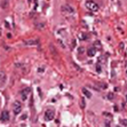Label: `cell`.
<instances>
[{
    "label": "cell",
    "mask_w": 127,
    "mask_h": 127,
    "mask_svg": "<svg viewBox=\"0 0 127 127\" xmlns=\"http://www.w3.org/2000/svg\"><path fill=\"white\" fill-rule=\"evenodd\" d=\"M86 7H87V9L90 10V12H97L99 10V5L94 2V1H92V0H88V1H86Z\"/></svg>",
    "instance_id": "6da1fadb"
},
{
    "label": "cell",
    "mask_w": 127,
    "mask_h": 127,
    "mask_svg": "<svg viewBox=\"0 0 127 127\" xmlns=\"http://www.w3.org/2000/svg\"><path fill=\"white\" fill-rule=\"evenodd\" d=\"M13 111L15 114H19L21 111H22V105H21V102L15 101L13 104Z\"/></svg>",
    "instance_id": "7a4b0ae2"
},
{
    "label": "cell",
    "mask_w": 127,
    "mask_h": 127,
    "mask_svg": "<svg viewBox=\"0 0 127 127\" xmlns=\"http://www.w3.org/2000/svg\"><path fill=\"white\" fill-rule=\"evenodd\" d=\"M45 119H46V120H53V119H54V110L48 109V110L46 111V113H45Z\"/></svg>",
    "instance_id": "3957f363"
},
{
    "label": "cell",
    "mask_w": 127,
    "mask_h": 127,
    "mask_svg": "<svg viewBox=\"0 0 127 127\" xmlns=\"http://www.w3.org/2000/svg\"><path fill=\"white\" fill-rule=\"evenodd\" d=\"M8 119H9V113H8V111H2L1 112V121L2 122H5V121H8Z\"/></svg>",
    "instance_id": "277c9868"
},
{
    "label": "cell",
    "mask_w": 127,
    "mask_h": 127,
    "mask_svg": "<svg viewBox=\"0 0 127 127\" xmlns=\"http://www.w3.org/2000/svg\"><path fill=\"white\" fill-rule=\"evenodd\" d=\"M30 92H31V88H25L23 89V92H22V99H23V101H25L26 99H28V95L30 94Z\"/></svg>",
    "instance_id": "5b68a950"
},
{
    "label": "cell",
    "mask_w": 127,
    "mask_h": 127,
    "mask_svg": "<svg viewBox=\"0 0 127 127\" xmlns=\"http://www.w3.org/2000/svg\"><path fill=\"white\" fill-rule=\"evenodd\" d=\"M62 12L68 13V14H72L73 13V8H72L71 6H63L62 7Z\"/></svg>",
    "instance_id": "8992f818"
},
{
    "label": "cell",
    "mask_w": 127,
    "mask_h": 127,
    "mask_svg": "<svg viewBox=\"0 0 127 127\" xmlns=\"http://www.w3.org/2000/svg\"><path fill=\"white\" fill-rule=\"evenodd\" d=\"M39 44V40L38 39H32V40H28L25 41V45H32V46H37Z\"/></svg>",
    "instance_id": "52a82bcc"
},
{
    "label": "cell",
    "mask_w": 127,
    "mask_h": 127,
    "mask_svg": "<svg viewBox=\"0 0 127 127\" xmlns=\"http://www.w3.org/2000/svg\"><path fill=\"white\" fill-rule=\"evenodd\" d=\"M87 55H88V56H94V55H95V49H94V48H89L88 51H87Z\"/></svg>",
    "instance_id": "ba28073f"
},
{
    "label": "cell",
    "mask_w": 127,
    "mask_h": 127,
    "mask_svg": "<svg viewBox=\"0 0 127 127\" xmlns=\"http://www.w3.org/2000/svg\"><path fill=\"white\" fill-rule=\"evenodd\" d=\"M83 93H84V95L87 96L88 99H90V97H92V94H90V92H89V90H87L86 88H83Z\"/></svg>",
    "instance_id": "9c48e42d"
},
{
    "label": "cell",
    "mask_w": 127,
    "mask_h": 127,
    "mask_svg": "<svg viewBox=\"0 0 127 127\" xmlns=\"http://www.w3.org/2000/svg\"><path fill=\"white\" fill-rule=\"evenodd\" d=\"M5 81H6V76H5V73H4V72H1V86L4 85Z\"/></svg>",
    "instance_id": "30bf717a"
},
{
    "label": "cell",
    "mask_w": 127,
    "mask_h": 127,
    "mask_svg": "<svg viewBox=\"0 0 127 127\" xmlns=\"http://www.w3.org/2000/svg\"><path fill=\"white\" fill-rule=\"evenodd\" d=\"M80 107H81V109H85V108H86V103H85V99H81V100H80Z\"/></svg>",
    "instance_id": "8fae6325"
},
{
    "label": "cell",
    "mask_w": 127,
    "mask_h": 127,
    "mask_svg": "<svg viewBox=\"0 0 127 127\" xmlns=\"http://www.w3.org/2000/svg\"><path fill=\"white\" fill-rule=\"evenodd\" d=\"M120 124L121 125H124V126H127V119H121Z\"/></svg>",
    "instance_id": "7c38bea8"
},
{
    "label": "cell",
    "mask_w": 127,
    "mask_h": 127,
    "mask_svg": "<svg viewBox=\"0 0 127 127\" xmlns=\"http://www.w3.org/2000/svg\"><path fill=\"white\" fill-rule=\"evenodd\" d=\"M99 86H100V87H101L102 89H105V88H107V84H102V83H100V84H99Z\"/></svg>",
    "instance_id": "4fadbf2b"
},
{
    "label": "cell",
    "mask_w": 127,
    "mask_h": 127,
    "mask_svg": "<svg viewBox=\"0 0 127 127\" xmlns=\"http://www.w3.org/2000/svg\"><path fill=\"white\" fill-rule=\"evenodd\" d=\"M78 52H79V54H84L85 49H84L83 47H79V48H78Z\"/></svg>",
    "instance_id": "5bb4252c"
},
{
    "label": "cell",
    "mask_w": 127,
    "mask_h": 127,
    "mask_svg": "<svg viewBox=\"0 0 127 127\" xmlns=\"http://www.w3.org/2000/svg\"><path fill=\"white\" fill-rule=\"evenodd\" d=\"M94 47H97V48H99V49H100V48H101V45H100V42H99V41H97V42H95V45H94Z\"/></svg>",
    "instance_id": "9a60e30c"
},
{
    "label": "cell",
    "mask_w": 127,
    "mask_h": 127,
    "mask_svg": "<svg viewBox=\"0 0 127 127\" xmlns=\"http://www.w3.org/2000/svg\"><path fill=\"white\" fill-rule=\"evenodd\" d=\"M112 97H113V94H112V93H109V94H108V99H109V100H112Z\"/></svg>",
    "instance_id": "2e32d148"
},
{
    "label": "cell",
    "mask_w": 127,
    "mask_h": 127,
    "mask_svg": "<svg viewBox=\"0 0 127 127\" xmlns=\"http://www.w3.org/2000/svg\"><path fill=\"white\" fill-rule=\"evenodd\" d=\"M96 71H97V72H101V66H100V64L96 65Z\"/></svg>",
    "instance_id": "e0dca14e"
},
{
    "label": "cell",
    "mask_w": 127,
    "mask_h": 127,
    "mask_svg": "<svg viewBox=\"0 0 127 127\" xmlns=\"http://www.w3.org/2000/svg\"><path fill=\"white\" fill-rule=\"evenodd\" d=\"M117 127H121V126H117Z\"/></svg>",
    "instance_id": "ac0fdd59"
},
{
    "label": "cell",
    "mask_w": 127,
    "mask_h": 127,
    "mask_svg": "<svg viewBox=\"0 0 127 127\" xmlns=\"http://www.w3.org/2000/svg\"><path fill=\"white\" fill-rule=\"evenodd\" d=\"M126 100H127V96H126Z\"/></svg>",
    "instance_id": "d6986e66"
}]
</instances>
